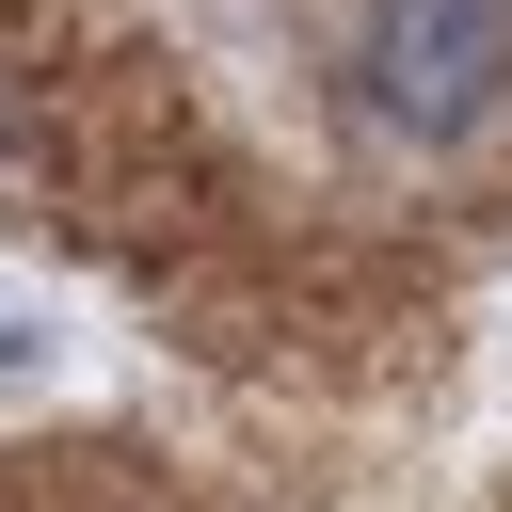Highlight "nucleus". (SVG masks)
Returning <instances> with one entry per match:
<instances>
[{
  "mask_svg": "<svg viewBox=\"0 0 512 512\" xmlns=\"http://www.w3.org/2000/svg\"><path fill=\"white\" fill-rule=\"evenodd\" d=\"M320 80L384 160H480L512 128V0H320Z\"/></svg>",
  "mask_w": 512,
  "mask_h": 512,
  "instance_id": "f257e3e1",
  "label": "nucleus"
}]
</instances>
